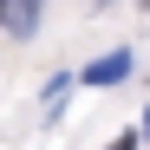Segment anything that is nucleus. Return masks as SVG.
<instances>
[{
  "mask_svg": "<svg viewBox=\"0 0 150 150\" xmlns=\"http://www.w3.org/2000/svg\"><path fill=\"white\" fill-rule=\"evenodd\" d=\"M0 20H7V26H13V33H26V26H33V20H39V13H33V7H7V13H0Z\"/></svg>",
  "mask_w": 150,
  "mask_h": 150,
  "instance_id": "nucleus-2",
  "label": "nucleus"
},
{
  "mask_svg": "<svg viewBox=\"0 0 150 150\" xmlns=\"http://www.w3.org/2000/svg\"><path fill=\"white\" fill-rule=\"evenodd\" d=\"M144 137H150V111H144Z\"/></svg>",
  "mask_w": 150,
  "mask_h": 150,
  "instance_id": "nucleus-4",
  "label": "nucleus"
},
{
  "mask_svg": "<svg viewBox=\"0 0 150 150\" xmlns=\"http://www.w3.org/2000/svg\"><path fill=\"white\" fill-rule=\"evenodd\" d=\"M111 150H137V137H117V144H111Z\"/></svg>",
  "mask_w": 150,
  "mask_h": 150,
  "instance_id": "nucleus-3",
  "label": "nucleus"
},
{
  "mask_svg": "<svg viewBox=\"0 0 150 150\" xmlns=\"http://www.w3.org/2000/svg\"><path fill=\"white\" fill-rule=\"evenodd\" d=\"M124 72H131V52H105V59H98V65L85 72V79H91V85H117Z\"/></svg>",
  "mask_w": 150,
  "mask_h": 150,
  "instance_id": "nucleus-1",
  "label": "nucleus"
}]
</instances>
